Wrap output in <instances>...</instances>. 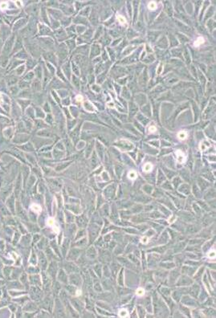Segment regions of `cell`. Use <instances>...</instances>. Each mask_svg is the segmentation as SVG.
I'll return each mask as SVG.
<instances>
[{
	"label": "cell",
	"instance_id": "obj_20",
	"mask_svg": "<svg viewBox=\"0 0 216 318\" xmlns=\"http://www.w3.org/2000/svg\"><path fill=\"white\" fill-rule=\"evenodd\" d=\"M136 173L134 171H131L129 174V177L131 178V179H134V178H136Z\"/></svg>",
	"mask_w": 216,
	"mask_h": 318
},
{
	"label": "cell",
	"instance_id": "obj_31",
	"mask_svg": "<svg viewBox=\"0 0 216 318\" xmlns=\"http://www.w3.org/2000/svg\"><path fill=\"white\" fill-rule=\"evenodd\" d=\"M2 296H3V291H2V288H0V299H2Z\"/></svg>",
	"mask_w": 216,
	"mask_h": 318
},
{
	"label": "cell",
	"instance_id": "obj_4",
	"mask_svg": "<svg viewBox=\"0 0 216 318\" xmlns=\"http://www.w3.org/2000/svg\"><path fill=\"white\" fill-rule=\"evenodd\" d=\"M13 186L12 184H10L6 186L5 187H3L0 191V200L5 202L7 198L9 197L11 194H12Z\"/></svg>",
	"mask_w": 216,
	"mask_h": 318
},
{
	"label": "cell",
	"instance_id": "obj_22",
	"mask_svg": "<svg viewBox=\"0 0 216 318\" xmlns=\"http://www.w3.org/2000/svg\"><path fill=\"white\" fill-rule=\"evenodd\" d=\"M144 289H142V288H139V289H137V294L138 295V296H142V295H144Z\"/></svg>",
	"mask_w": 216,
	"mask_h": 318
},
{
	"label": "cell",
	"instance_id": "obj_1",
	"mask_svg": "<svg viewBox=\"0 0 216 318\" xmlns=\"http://www.w3.org/2000/svg\"><path fill=\"white\" fill-rule=\"evenodd\" d=\"M15 217L21 221H28L29 220L25 209L22 203L19 202V199H17L15 203Z\"/></svg>",
	"mask_w": 216,
	"mask_h": 318
},
{
	"label": "cell",
	"instance_id": "obj_12",
	"mask_svg": "<svg viewBox=\"0 0 216 318\" xmlns=\"http://www.w3.org/2000/svg\"><path fill=\"white\" fill-rule=\"evenodd\" d=\"M19 280L21 282V284H22L24 286V288L26 287V284L27 285V287H28V284L29 283V280H28V276H27V274L25 273V272H23L22 274H21V276H19Z\"/></svg>",
	"mask_w": 216,
	"mask_h": 318
},
{
	"label": "cell",
	"instance_id": "obj_14",
	"mask_svg": "<svg viewBox=\"0 0 216 318\" xmlns=\"http://www.w3.org/2000/svg\"><path fill=\"white\" fill-rule=\"evenodd\" d=\"M31 210H32V212L40 213V211L42 210V209H41V207H40L39 204L33 203L31 205Z\"/></svg>",
	"mask_w": 216,
	"mask_h": 318
},
{
	"label": "cell",
	"instance_id": "obj_16",
	"mask_svg": "<svg viewBox=\"0 0 216 318\" xmlns=\"http://www.w3.org/2000/svg\"><path fill=\"white\" fill-rule=\"evenodd\" d=\"M6 241L3 238H0V253L4 252L6 250Z\"/></svg>",
	"mask_w": 216,
	"mask_h": 318
},
{
	"label": "cell",
	"instance_id": "obj_7",
	"mask_svg": "<svg viewBox=\"0 0 216 318\" xmlns=\"http://www.w3.org/2000/svg\"><path fill=\"white\" fill-rule=\"evenodd\" d=\"M0 215L3 217L12 215L11 212V211L9 210V209L6 207L5 203L1 200H0Z\"/></svg>",
	"mask_w": 216,
	"mask_h": 318
},
{
	"label": "cell",
	"instance_id": "obj_23",
	"mask_svg": "<svg viewBox=\"0 0 216 318\" xmlns=\"http://www.w3.org/2000/svg\"><path fill=\"white\" fill-rule=\"evenodd\" d=\"M151 168H152V165H151V164H146V165H145V168H144V170H145L146 171H148V170H150Z\"/></svg>",
	"mask_w": 216,
	"mask_h": 318
},
{
	"label": "cell",
	"instance_id": "obj_30",
	"mask_svg": "<svg viewBox=\"0 0 216 318\" xmlns=\"http://www.w3.org/2000/svg\"><path fill=\"white\" fill-rule=\"evenodd\" d=\"M152 128H150L149 129V131H151V132H153V131H155L156 130V128L155 127H153V126H151Z\"/></svg>",
	"mask_w": 216,
	"mask_h": 318
},
{
	"label": "cell",
	"instance_id": "obj_21",
	"mask_svg": "<svg viewBox=\"0 0 216 318\" xmlns=\"http://www.w3.org/2000/svg\"><path fill=\"white\" fill-rule=\"evenodd\" d=\"M3 264H1L0 265V279H4V276H3ZM5 280V279H4Z\"/></svg>",
	"mask_w": 216,
	"mask_h": 318
},
{
	"label": "cell",
	"instance_id": "obj_11",
	"mask_svg": "<svg viewBox=\"0 0 216 318\" xmlns=\"http://www.w3.org/2000/svg\"><path fill=\"white\" fill-rule=\"evenodd\" d=\"M8 293L11 296V298L13 297H17V296H23V295H25L27 294V292L24 291V290H8Z\"/></svg>",
	"mask_w": 216,
	"mask_h": 318
},
{
	"label": "cell",
	"instance_id": "obj_17",
	"mask_svg": "<svg viewBox=\"0 0 216 318\" xmlns=\"http://www.w3.org/2000/svg\"><path fill=\"white\" fill-rule=\"evenodd\" d=\"M23 308H21L20 306H19L18 307V309H17V310H16V312H15V317H23Z\"/></svg>",
	"mask_w": 216,
	"mask_h": 318
},
{
	"label": "cell",
	"instance_id": "obj_5",
	"mask_svg": "<svg viewBox=\"0 0 216 318\" xmlns=\"http://www.w3.org/2000/svg\"><path fill=\"white\" fill-rule=\"evenodd\" d=\"M23 272V270L21 267L14 266L12 272H11V277H10V280H19V276H21V274Z\"/></svg>",
	"mask_w": 216,
	"mask_h": 318
},
{
	"label": "cell",
	"instance_id": "obj_29",
	"mask_svg": "<svg viewBox=\"0 0 216 318\" xmlns=\"http://www.w3.org/2000/svg\"><path fill=\"white\" fill-rule=\"evenodd\" d=\"M118 19H120V21H121V23H125V20L122 17H121V16H118Z\"/></svg>",
	"mask_w": 216,
	"mask_h": 318
},
{
	"label": "cell",
	"instance_id": "obj_15",
	"mask_svg": "<svg viewBox=\"0 0 216 318\" xmlns=\"http://www.w3.org/2000/svg\"><path fill=\"white\" fill-rule=\"evenodd\" d=\"M39 262H40V265H41V267H44V266L46 265V259H45V256L44 255V254L42 253V252H39Z\"/></svg>",
	"mask_w": 216,
	"mask_h": 318
},
{
	"label": "cell",
	"instance_id": "obj_28",
	"mask_svg": "<svg viewBox=\"0 0 216 318\" xmlns=\"http://www.w3.org/2000/svg\"><path fill=\"white\" fill-rule=\"evenodd\" d=\"M147 241H148V238H147V237H143V238H141V242L144 243H146Z\"/></svg>",
	"mask_w": 216,
	"mask_h": 318
},
{
	"label": "cell",
	"instance_id": "obj_3",
	"mask_svg": "<svg viewBox=\"0 0 216 318\" xmlns=\"http://www.w3.org/2000/svg\"><path fill=\"white\" fill-rule=\"evenodd\" d=\"M16 198L15 196V194H11L10 195L9 197L6 198L5 200V204H6V207L9 209V210L11 212L12 215L15 216V203H16Z\"/></svg>",
	"mask_w": 216,
	"mask_h": 318
},
{
	"label": "cell",
	"instance_id": "obj_13",
	"mask_svg": "<svg viewBox=\"0 0 216 318\" xmlns=\"http://www.w3.org/2000/svg\"><path fill=\"white\" fill-rule=\"evenodd\" d=\"M28 280L29 283L32 285H39V278L38 276H35L34 274L29 276Z\"/></svg>",
	"mask_w": 216,
	"mask_h": 318
},
{
	"label": "cell",
	"instance_id": "obj_2",
	"mask_svg": "<svg viewBox=\"0 0 216 318\" xmlns=\"http://www.w3.org/2000/svg\"><path fill=\"white\" fill-rule=\"evenodd\" d=\"M4 286L7 290H23L24 286L23 285L19 280H6Z\"/></svg>",
	"mask_w": 216,
	"mask_h": 318
},
{
	"label": "cell",
	"instance_id": "obj_24",
	"mask_svg": "<svg viewBox=\"0 0 216 318\" xmlns=\"http://www.w3.org/2000/svg\"><path fill=\"white\" fill-rule=\"evenodd\" d=\"M38 235H35V236H33V238H32V242L34 243H36V241H38V239H39V237H38Z\"/></svg>",
	"mask_w": 216,
	"mask_h": 318
},
{
	"label": "cell",
	"instance_id": "obj_10",
	"mask_svg": "<svg viewBox=\"0 0 216 318\" xmlns=\"http://www.w3.org/2000/svg\"><path fill=\"white\" fill-rule=\"evenodd\" d=\"M20 238H21V233L19 232V230H15V232H14V235L12 236V238H11V244L14 246V247H16L17 245L19 244Z\"/></svg>",
	"mask_w": 216,
	"mask_h": 318
},
{
	"label": "cell",
	"instance_id": "obj_8",
	"mask_svg": "<svg viewBox=\"0 0 216 318\" xmlns=\"http://www.w3.org/2000/svg\"><path fill=\"white\" fill-rule=\"evenodd\" d=\"M29 300V297L27 296H25V295H23V296H17V297H13L11 298V301L13 302L18 304L19 305H23L26 302H27Z\"/></svg>",
	"mask_w": 216,
	"mask_h": 318
},
{
	"label": "cell",
	"instance_id": "obj_9",
	"mask_svg": "<svg viewBox=\"0 0 216 318\" xmlns=\"http://www.w3.org/2000/svg\"><path fill=\"white\" fill-rule=\"evenodd\" d=\"M30 243H31V236L29 234H25V235H23V236H21L18 245L27 248L30 244Z\"/></svg>",
	"mask_w": 216,
	"mask_h": 318
},
{
	"label": "cell",
	"instance_id": "obj_25",
	"mask_svg": "<svg viewBox=\"0 0 216 318\" xmlns=\"http://www.w3.org/2000/svg\"><path fill=\"white\" fill-rule=\"evenodd\" d=\"M6 284V280L4 279H0V288H3Z\"/></svg>",
	"mask_w": 216,
	"mask_h": 318
},
{
	"label": "cell",
	"instance_id": "obj_19",
	"mask_svg": "<svg viewBox=\"0 0 216 318\" xmlns=\"http://www.w3.org/2000/svg\"><path fill=\"white\" fill-rule=\"evenodd\" d=\"M178 137H179V138H181V139H185L186 137V134L185 133V132H181V133H179V134H178Z\"/></svg>",
	"mask_w": 216,
	"mask_h": 318
},
{
	"label": "cell",
	"instance_id": "obj_27",
	"mask_svg": "<svg viewBox=\"0 0 216 318\" xmlns=\"http://www.w3.org/2000/svg\"><path fill=\"white\" fill-rule=\"evenodd\" d=\"M149 7L150 8V9H153V8H155V7H156V3H153V2H152V3H149Z\"/></svg>",
	"mask_w": 216,
	"mask_h": 318
},
{
	"label": "cell",
	"instance_id": "obj_6",
	"mask_svg": "<svg viewBox=\"0 0 216 318\" xmlns=\"http://www.w3.org/2000/svg\"><path fill=\"white\" fill-rule=\"evenodd\" d=\"M13 267H14V265H3V276H4V279L6 280H10V277H11V272H12Z\"/></svg>",
	"mask_w": 216,
	"mask_h": 318
},
{
	"label": "cell",
	"instance_id": "obj_18",
	"mask_svg": "<svg viewBox=\"0 0 216 318\" xmlns=\"http://www.w3.org/2000/svg\"><path fill=\"white\" fill-rule=\"evenodd\" d=\"M177 155H178V162H184V155L182 154V152H180L179 150H178V151H177Z\"/></svg>",
	"mask_w": 216,
	"mask_h": 318
},
{
	"label": "cell",
	"instance_id": "obj_26",
	"mask_svg": "<svg viewBox=\"0 0 216 318\" xmlns=\"http://www.w3.org/2000/svg\"><path fill=\"white\" fill-rule=\"evenodd\" d=\"M120 316L121 317H126L127 316V312L125 310H122L120 312Z\"/></svg>",
	"mask_w": 216,
	"mask_h": 318
}]
</instances>
